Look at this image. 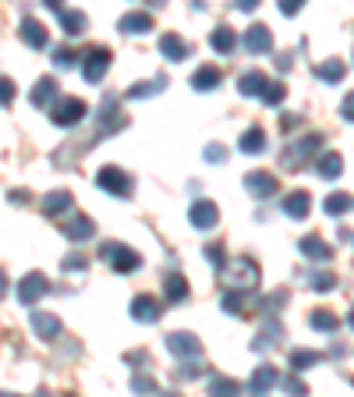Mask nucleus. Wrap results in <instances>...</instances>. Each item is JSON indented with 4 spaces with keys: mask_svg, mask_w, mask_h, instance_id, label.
Segmentation results:
<instances>
[{
    "mask_svg": "<svg viewBox=\"0 0 354 397\" xmlns=\"http://www.w3.org/2000/svg\"><path fill=\"white\" fill-rule=\"evenodd\" d=\"M88 231H92V223H88L86 216H79L75 223H68V238H79V241H82V238H88Z\"/></svg>",
    "mask_w": 354,
    "mask_h": 397,
    "instance_id": "4be33fe9",
    "label": "nucleus"
},
{
    "mask_svg": "<svg viewBox=\"0 0 354 397\" xmlns=\"http://www.w3.org/2000/svg\"><path fill=\"white\" fill-rule=\"evenodd\" d=\"M43 209L57 216V213H64V209H71V196H68V192H50V196L43 198Z\"/></svg>",
    "mask_w": 354,
    "mask_h": 397,
    "instance_id": "1a4fd4ad",
    "label": "nucleus"
},
{
    "mask_svg": "<svg viewBox=\"0 0 354 397\" xmlns=\"http://www.w3.org/2000/svg\"><path fill=\"white\" fill-rule=\"evenodd\" d=\"M213 46H216V50H231V46H234V36H231V29H216V36H213Z\"/></svg>",
    "mask_w": 354,
    "mask_h": 397,
    "instance_id": "393cba45",
    "label": "nucleus"
},
{
    "mask_svg": "<svg viewBox=\"0 0 354 397\" xmlns=\"http://www.w3.org/2000/svg\"><path fill=\"white\" fill-rule=\"evenodd\" d=\"M106 61H110V50H92L86 57V79L88 82H99L103 71H106Z\"/></svg>",
    "mask_w": 354,
    "mask_h": 397,
    "instance_id": "20e7f679",
    "label": "nucleus"
},
{
    "mask_svg": "<svg viewBox=\"0 0 354 397\" xmlns=\"http://www.w3.org/2000/svg\"><path fill=\"white\" fill-rule=\"evenodd\" d=\"M167 295L174 298H184V281H181V277H177V273H171V277H167Z\"/></svg>",
    "mask_w": 354,
    "mask_h": 397,
    "instance_id": "a878e982",
    "label": "nucleus"
},
{
    "mask_svg": "<svg viewBox=\"0 0 354 397\" xmlns=\"http://www.w3.org/2000/svg\"><path fill=\"white\" fill-rule=\"evenodd\" d=\"M167 397H174V394H167Z\"/></svg>",
    "mask_w": 354,
    "mask_h": 397,
    "instance_id": "e433bc0d",
    "label": "nucleus"
},
{
    "mask_svg": "<svg viewBox=\"0 0 354 397\" xmlns=\"http://www.w3.org/2000/svg\"><path fill=\"white\" fill-rule=\"evenodd\" d=\"M301 248H305L308 256H315V259H330V248H326L323 241H315V238H308V241H305Z\"/></svg>",
    "mask_w": 354,
    "mask_h": 397,
    "instance_id": "5701e85b",
    "label": "nucleus"
},
{
    "mask_svg": "<svg viewBox=\"0 0 354 397\" xmlns=\"http://www.w3.org/2000/svg\"><path fill=\"white\" fill-rule=\"evenodd\" d=\"M319 75H323V79H330V82H337V79L344 75V68H340V64H330V68H319Z\"/></svg>",
    "mask_w": 354,
    "mask_h": 397,
    "instance_id": "7c9ffc66",
    "label": "nucleus"
},
{
    "mask_svg": "<svg viewBox=\"0 0 354 397\" xmlns=\"http://www.w3.org/2000/svg\"><path fill=\"white\" fill-rule=\"evenodd\" d=\"M135 316H138V319H156V316H160V305L146 295L135 298Z\"/></svg>",
    "mask_w": 354,
    "mask_h": 397,
    "instance_id": "f3484780",
    "label": "nucleus"
},
{
    "mask_svg": "<svg viewBox=\"0 0 354 397\" xmlns=\"http://www.w3.org/2000/svg\"><path fill=\"white\" fill-rule=\"evenodd\" d=\"M4 291H7V277H4V270H0V298H4Z\"/></svg>",
    "mask_w": 354,
    "mask_h": 397,
    "instance_id": "f704fd0d",
    "label": "nucleus"
},
{
    "mask_svg": "<svg viewBox=\"0 0 354 397\" xmlns=\"http://www.w3.org/2000/svg\"><path fill=\"white\" fill-rule=\"evenodd\" d=\"M163 54H171V57H188V46H184L181 39H174V36H167V39H163Z\"/></svg>",
    "mask_w": 354,
    "mask_h": 397,
    "instance_id": "b1692460",
    "label": "nucleus"
},
{
    "mask_svg": "<svg viewBox=\"0 0 354 397\" xmlns=\"http://www.w3.org/2000/svg\"><path fill=\"white\" fill-rule=\"evenodd\" d=\"M46 288H50V284H46V277H43V273H29V277L18 284V301H21V305H32V301L43 295Z\"/></svg>",
    "mask_w": 354,
    "mask_h": 397,
    "instance_id": "f257e3e1",
    "label": "nucleus"
},
{
    "mask_svg": "<svg viewBox=\"0 0 354 397\" xmlns=\"http://www.w3.org/2000/svg\"><path fill=\"white\" fill-rule=\"evenodd\" d=\"M82 114H86V103H82V99H64V103L54 110V121H57V124H79Z\"/></svg>",
    "mask_w": 354,
    "mask_h": 397,
    "instance_id": "f03ea898",
    "label": "nucleus"
},
{
    "mask_svg": "<svg viewBox=\"0 0 354 397\" xmlns=\"http://www.w3.org/2000/svg\"><path fill=\"white\" fill-rule=\"evenodd\" d=\"M57 14H61V21H64V29H68V36H82V29H86V18L79 14V11H64L61 4H50Z\"/></svg>",
    "mask_w": 354,
    "mask_h": 397,
    "instance_id": "0eeeda50",
    "label": "nucleus"
},
{
    "mask_svg": "<svg viewBox=\"0 0 354 397\" xmlns=\"http://www.w3.org/2000/svg\"><path fill=\"white\" fill-rule=\"evenodd\" d=\"M21 39L39 50V46H46V29H43L36 18H25V21H21Z\"/></svg>",
    "mask_w": 354,
    "mask_h": 397,
    "instance_id": "39448f33",
    "label": "nucleus"
},
{
    "mask_svg": "<svg viewBox=\"0 0 354 397\" xmlns=\"http://www.w3.org/2000/svg\"><path fill=\"white\" fill-rule=\"evenodd\" d=\"M319 171H323V178H337V174H340V156H337V153H326V156L319 160Z\"/></svg>",
    "mask_w": 354,
    "mask_h": 397,
    "instance_id": "a211bd4d",
    "label": "nucleus"
},
{
    "mask_svg": "<svg viewBox=\"0 0 354 397\" xmlns=\"http://www.w3.org/2000/svg\"><path fill=\"white\" fill-rule=\"evenodd\" d=\"M171 351H174V355H198V344H195V337L174 333V337H171Z\"/></svg>",
    "mask_w": 354,
    "mask_h": 397,
    "instance_id": "2eb2a0df",
    "label": "nucleus"
},
{
    "mask_svg": "<svg viewBox=\"0 0 354 397\" xmlns=\"http://www.w3.org/2000/svg\"><path fill=\"white\" fill-rule=\"evenodd\" d=\"M54 96H57V82H54V79H43V82L36 86V93H32V103H36V106H50Z\"/></svg>",
    "mask_w": 354,
    "mask_h": 397,
    "instance_id": "6e6552de",
    "label": "nucleus"
},
{
    "mask_svg": "<svg viewBox=\"0 0 354 397\" xmlns=\"http://www.w3.org/2000/svg\"><path fill=\"white\" fill-rule=\"evenodd\" d=\"M241 394V387L234 383V380H223V376H216L213 383H209V397H238Z\"/></svg>",
    "mask_w": 354,
    "mask_h": 397,
    "instance_id": "9d476101",
    "label": "nucleus"
},
{
    "mask_svg": "<svg viewBox=\"0 0 354 397\" xmlns=\"http://www.w3.org/2000/svg\"><path fill=\"white\" fill-rule=\"evenodd\" d=\"M344 114L354 121V96H348V103H344Z\"/></svg>",
    "mask_w": 354,
    "mask_h": 397,
    "instance_id": "72a5a7b5",
    "label": "nucleus"
},
{
    "mask_svg": "<svg viewBox=\"0 0 354 397\" xmlns=\"http://www.w3.org/2000/svg\"><path fill=\"white\" fill-rule=\"evenodd\" d=\"M96 181H99L103 189H110V192H117V196H124V192L131 189V185H128V178H124L121 171H113V167H106V171H103V174H99Z\"/></svg>",
    "mask_w": 354,
    "mask_h": 397,
    "instance_id": "423d86ee",
    "label": "nucleus"
},
{
    "mask_svg": "<svg viewBox=\"0 0 354 397\" xmlns=\"http://www.w3.org/2000/svg\"><path fill=\"white\" fill-rule=\"evenodd\" d=\"M54 61H57L61 68H71V64H75V54H71V50H57V54H54Z\"/></svg>",
    "mask_w": 354,
    "mask_h": 397,
    "instance_id": "c756f323",
    "label": "nucleus"
},
{
    "mask_svg": "<svg viewBox=\"0 0 354 397\" xmlns=\"http://www.w3.org/2000/svg\"><path fill=\"white\" fill-rule=\"evenodd\" d=\"M351 326H354V312H351Z\"/></svg>",
    "mask_w": 354,
    "mask_h": 397,
    "instance_id": "c9c22d12",
    "label": "nucleus"
},
{
    "mask_svg": "<svg viewBox=\"0 0 354 397\" xmlns=\"http://www.w3.org/2000/svg\"><path fill=\"white\" fill-rule=\"evenodd\" d=\"M348 202H351L348 196H333L330 202H326V213H344V209H348Z\"/></svg>",
    "mask_w": 354,
    "mask_h": 397,
    "instance_id": "cd10ccee",
    "label": "nucleus"
},
{
    "mask_svg": "<svg viewBox=\"0 0 354 397\" xmlns=\"http://www.w3.org/2000/svg\"><path fill=\"white\" fill-rule=\"evenodd\" d=\"M0 103H11V82L0 79Z\"/></svg>",
    "mask_w": 354,
    "mask_h": 397,
    "instance_id": "2f4dec72",
    "label": "nucleus"
},
{
    "mask_svg": "<svg viewBox=\"0 0 354 397\" xmlns=\"http://www.w3.org/2000/svg\"><path fill=\"white\" fill-rule=\"evenodd\" d=\"M220 82V71L216 68H202L198 75H195V89H206V86H216Z\"/></svg>",
    "mask_w": 354,
    "mask_h": 397,
    "instance_id": "412c9836",
    "label": "nucleus"
},
{
    "mask_svg": "<svg viewBox=\"0 0 354 397\" xmlns=\"http://www.w3.org/2000/svg\"><path fill=\"white\" fill-rule=\"evenodd\" d=\"M287 213H290V216H305V213H308V196H305V192H294V196L287 198Z\"/></svg>",
    "mask_w": 354,
    "mask_h": 397,
    "instance_id": "6ab92c4d",
    "label": "nucleus"
},
{
    "mask_svg": "<svg viewBox=\"0 0 354 397\" xmlns=\"http://www.w3.org/2000/svg\"><path fill=\"white\" fill-rule=\"evenodd\" d=\"M32 326H36V333H43V337H57V330H61V323L54 319V316H32Z\"/></svg>",
    "mask_w": 354,
    "mask_h": 397,
    "instance_id": "ddd939ff",
    "label": "nucleus"
},
{
    "mask_svg": "<svg viewBox=\"0 0 354 397\" xmlns=\"http://www.w3.org/2000/svg\"><path fill=\"white\" fill-rule=\"evenodd\" d=\"M290 362L301 369V366H312V362H315V355H312V351H294V355H290Z\"/></svg>",
    "mask_w": 354,
    "mask_h": 397,
    "instance_id": "c85d7f7f",
    "label": "nucleus"
},
{
    "mask_svg": "<svg viewBox=\"0 0 354 397\" xmlns=\"http://www.w3.org/2000/svg\"><path fill=\"white\" fill-rule=\"evenodd\" d=\"M241 149H245V153H259V149H263V128H252V131L241 139Z\"/></svg>",
    "mask_w": 354,
    "mask_h": 397,
    "instance_id": "aec40b11",
    "label": "nucleus"
},
{
    "mask_svg": "<svg viewBox=\"0 0 354 397\" xmlns=\"http://www.w3.org/2000/svg\"><path fill=\"white\" fill-rule=\"evenodd\" d=\"M245 46L248 50H269V32H266L263 25H256V29H248V36H245Z\"/></svg>",
    "mask_w": 354,
    "mask_h": 397,
    "instance_id": "9b49d317",
    "label": "nucleus"
},
{
    "mask_svg": "<svg viewBox=\"0 0 354 397\" xmlns=\"http://www.w3.org/2000/svg\"><path fill=\"white\" fill-rule=\"evenodd\" d=\"M273 383H276V369H259V373H256V380H252V394L263 397Z\"/></svg>",
    "mask_w": 354,
    "mask_h": 397,
    "instance_id": "f8f14e48",
    "label": "nucleus"
},
{
    "mask_svg": "<svg viewBox=\"0 0 354 397\" xmlns=\"http://www.w3.org/2000/svg\"><path fill=\"white\" fill-rule=\"evenodd\" d=\"M287 391H290V394H305V383H298V380H290V383H287Z\"/></svg>",
    "mask_w": 354,
    "mask_h": 397,
    "instance_id": "473e14b6",
    "label": "nucleus"
},
{
    "mask_svg": "<svg viewBox=\"0 0 354 397\" xmlns=\"http://www.w3.org/2000/svg\"><path fill=\"white\" fill-rule=\"evenodd\" d=\"M248 189H252L256 196H273V192H276V181H273L269 174H252V178H248Z\"/></svg>",
    "mask_w": 354,
    "mask_h": 397,
    "instance_id": "4468645a",
    "label": "nucleus"
},
{
    "mask_svg": "<svg viewBox=\"0 0 354 397\" xmlns=\"http://www.w3.org/2000/svg\"><path fill=\"white\" fill-rule=\"evenodd\" d=\"M121 25L124 29H149V14H128Z\"/></svg>",
    "mask_w": 354,
    "mask_h": 397,
    "instance_id": "bb28decb",
    "label": "nucleus"
},
{
    "mask_svg": "<svg viewBox=\"0 0 354 397\" xmlns=\"http://www.w3.org/2000/svg\"><path fill=\"white\" fill-rule=\"evenodd\" d=\"M213 220H216V209H213V202H198V206L191 209V223L206 227V223H213Z\"/></svg>",
    "mask_w": 354,
    "mask_h": 397,
    "instance_id": "dca6fc26",
    "label": "nucleus"
},
{
    "mask_svg": "<svg viewBox=\"0 0 354 397\" xmlns=\"http://www.w3.org/2000/svg\"><path fill=\"white\" fill-rule=\"evenodd\" d=\"M99 256H117V259H113L117 270H135V266H138V256H135L131 248H124V245H103Z\"/></svg>",
    "mask_w": 354,
    "mask_h": 397,
    "instance_id": "7ed1b4c3",
    "label": "nucleus"
}]
</instances>
